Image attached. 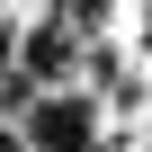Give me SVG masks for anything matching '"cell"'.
Returning a JSON list of instances; mask_svg holds the SVG:
<instances>
[{"label":"cell","mask_w":152,"mask_h":152,"mask_svg":"<svg viewBox=\"0 0 152 152\" xmlns=\"http://www.w3.org/2000/svg\"><path fill=\"white\" fill-rule=\"evenodd\" d=\"M99 99L90 90H54V99H36L27 116H18V143L27 152H99Z\"/></svg>","instance_id":"obj_1"},{"label":"cell","mask_w":152,"mask_h":152,"mask_svg":"<svg viewBox=\"0 0 152 152\" xmlns=\"http://www.w3.org/2000/svg\"><path fill=\"white\" fill-rule=\"evenodd\" d=\"M134 36H143V54H152V9H143V18H134Z\"/></svg>","instance_id":"obj_2"}]
</instances>
